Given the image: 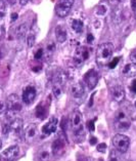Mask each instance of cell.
I'll use <instances>...</instances> for the list:
<instances>
[{
    "mask_svg": "<svg viewBox=\"0 0 136 161\" xmlns=\"http://www.w3.org/2000/svg\"><path fill=\"white\" fill-rule=\"evenodd\" d=\"M52 92H53V96L56 99H60L61 95H63V86L60 84H52Z\"/></svg>",
    "mask_w": 136,
    "mask_h": 161,
    "instance_id": "26",
    "label": "cell"
},
{
    "mask_svg": "<svg viewBox=\"0 0 136 161\" xmlns=\"http://www.w3.org/2000/svg\"><path fill=\"white\" fill-rule=\"evenodd\" d=\"M70 126L72 128L74 136L77 142H82L85 136L84 124H83V116L79 110H75L70 118Z\"/></svg>",
    "mask_w": 136,
    "mask_h": 161,
    "instance_id": "1",
    "label": "cell"
},
{
    "mask_svg": "<svg viewBox=\"0 0 136 161\" xmlns=\"http://www.w3.org/2000/svg\"><path fill=\"white\" fill-rule=\"evenodd\" d=\"M54 52H55V43L53 41H50L47 45H46V49L44 50V58L49 61L52 58Z\"/></svg>",
    "mask_w": 136,
    "mask_h": 161,
    "instance_id": "22",
    "label": "cell"
},
{
    "mask_svg": "<svg viewBox=\"0 0 136 161\" xmlns=\"http://www.w3.org/2000/svg\"><path fill=\"white\" fill-rule=\"evenodd\" d=\"M89 54H90V53H89V49L86 46H79L76 49L75 54H74V64L77 67L82 66L89 58Z\"/></svg>",
    "mask_w": 136,
    "mask_h": 161,
    "instance_id": "7",
    "label": "cell"
},
{
    "mask_svg": "<svg viewBox=\"0 0 136 161\" xmlns=\"http://www.w3.org/2000/svg\"><path fill=\"white\" fill-rule=\"evenodd\" d=\"M107 161H122L121 157H120V153L117 150H112L108 155Z\"/></svg>",
    "mask_w": 136,
    "mask_h": 161,
    "instance_id": "27",
    "label": "cell"
},
{
    "mask_svg": "<svg viewBox=\"0 0 136 161\" xmlns=\"http://www.w3.org/2000/svg\"><path fill=\"white\" fill-rule=\"evenodd\" d=\"M93 97H94V95L91 96V99H90V102H89V107H91L92 104H93Z\"/></svg>",
    "mask_w": 136,
    "mask_h": 161,
    "instance_id": "41",
    "label": "cell"
},
{
    "mask_svg": "<svg viewBox=\"0 0 136 161\" xmlns=\"http://www.w3.org/2000/svg\"><path fill=\"white\" fill-rule=\"evenodd\" d=\"M112 145L119 153H126L130 147V139L123 133H118L112 137Z\"/></svg>",
    "mask_w": 136,
    "mask_h": 161,
    "instance_id": "4",
    "label": "cell"
},
{
    "mask_svg": "<svg viewBox=\"0 0 136 161\" xmlns=\"http://www.w3.org/2000/svg\"><path fill=\"white\" fill-rule=\"evenodd\" d=\"M131 118L128 111L124 108L119 109L115 115V128L118 131H126L130 128Z\"/></svg>",
    "mask_w": 136,
    "mask_h": 161,
    "instance_id": "3",
    "label": "cell"
},
{
    "mask_svg": "<svg viewBox=\"0 0 136 161\" xmlns=\"http://www.w3.org/2000/svg\"><path fill=\"white\" fill-rule=\"evenodd\" d=\"M37 96V92L36 88L32 85H29L24 89L23 92V97H22V101L24 102L26 105H31L33 104V102L36 99Z\"/></svg>",
    "mask_w": 136,
    "mask_h": 161,
    "instance_id": "10",
    "label": "cell"
},
{
    "mask_svg": "<svg viewBox=\"0 0 136 161\" xmlns=\"http://www.w3.org/2000/svg\"><path fill=\"white\" fill-rule=\"evenodd\" d=\"M5 108H6V106H5V104H4V102L2 101L1 97H0V114H1L2 112H4Z\"/></svg>",
    "mask_w": 136,
    "mask_h": 161,
    "instance_id": "34",
    "label": "cell"
},
{
    "mask_svg": "<svg viewBox=\"0 0 136 161\" xmlns=\"http://www.w3.org/2000/svg\"><path fill=\"white\" fill-rule=\"evenodd\" d=\"M28 30H29V27H28V24H26V23L18 26L17 29H15V35H17L18 39H19V40L24 39L26 37Z\"/></svg>",
    "mask_w": 136,
    "mask_h": 161,
    "instance_id": "20",
    "label": "cell"
},
{
    "mask_svg": "<svg viewBox=\"0 0 136 161\" xmlns=\"http://www.w3.org/2000/svg\"><path fill=\"white\" fill-rule=\"evenodd\" d=\"M46 114H47V107L43 103H40L36 108V116L40 119H44Z\"/></svg>",
    "mask_w": 136,
    "mask_h": 161,
    "instance_id": "23",
    "label": "cell"
},
{
    "mask_svg": "<svg viewBox=\"0 0 136 161\" xmlns=\"http://www.w3.org/2000/svg\"><path fill=\"white\" fill-rule=\"evenodd\" d=\"M130 90H131V92H133V93H135V95H136V79H134L133 81L131 82Z\"/></svg>",
    "mask_w": 136,
    "mask_h": 161,
    "instance_id": "32",
    "label": "cell"
},
{
    "mask_svg": "<svg viewBox=\"0 0 136 161\" xmlns=\"http://www.w3.org/2000/svg\"><path fill=\"white\" fill-rule=\"evenodd\" d=\"M35 42H36V33H35L34 29H32L27 36V44H28L29 47H33L35 45Z\"/></svg>",
    "mask_w": 136,
    "mask_h": 161,
    "instance_id": "24",
    "label": "cell"
},
{
    "mask_svg": "<svg viewBox=\"0 0 136 161\" xmlns=\"http://www.w3.org/2000/svg\"><path fill=\"white\" fill-rule=\"evenodd\" d=\"M34 58L36 61H41V60H43L44 58V49L43 47H39L36 52H35L34 53Z\"/></svg>",
    "mask_w": 136,
    "mask_h": 161,
    "instance_id": "28",
    "label": "cell"
},
{
    "mask_svg": "<svg viewBox=\"0 0 136 161\" xmlns=\"http://www.w3.org/2000/svg\"><path fill=\"white\" fill-rule=\"evenodd\" d=\"M93 35L92 34H88L87 35V42H89V43H91L92 41H93Z\"/></svg>",
    "mask_w": 136,
    "mask_h": 161,
    "instance_id": "37",
    "label": "cell"
},
{
    "mask_svg": "<svg viewBox=\"0 0 136 161\" xmlns=\"http://www.w3.org/2000/svg\"><path fill=\"white\" fill-rule=\"evenodd\" d=\"M30 1H31V0H19V4L24 6V5H27V4H28V3H29Z\"/></svg>",
    "mask_w": 136,
    "mask_h": 161,
    "instance_id": "36",
    "label": "cell"
},
{
    "mask_svg": "<svg viewBox=\"0 0 136 161\" xmlns=\"http://www.w3.org/2000/svg\"><path fill=\"white\" fill-rule=\"evenodd\" d=\"M112 22H114L116 25L122 23V21H123V10H122L121 7H120V5L114 7V9H112Z\"/></svg>",
    "mask_w": 136,
    "mask_h": 161,
    "instance_id": "19",
    "label": "cell"
},
{
    "mask_svg": "<svg viewBox=\"0 0 136 161\" xmlns=\"http://www.w3.org/2000/svg\"><path fill=\"white\" fill-rule=\"evenodd\" d=\"M17 19H18V14H15V13H14V14H11V22H14Z\"/></svg>",
    "mask_w": 136,
    "mask_h": 161,
    "instance_id": "40",
    "label": "cell"
},
{
    "mask_svg": "<svg viewBox=\"0 0 136 161\" xmlns=\"http://www.w3.org/2000/svg\"><path fill=\"white\" fill-rule=\"evenodd\" d=\"M71 27L73 31L75 32L76 34H81L83 32V29H84V25H83V22L81 19H72L71 22Z\"/></svg>",
    "mask_w": 136,
    "mask_h": 161,
    "instance_id": "21",
    "label": "cell"
},
{
    "mask_svg": "<svg viewBox=\"0 0 136 161\" xmlns=\"http://www.w3.org/2000/svg\"><path fill=\"white\" fill-rule=\"evenodd\" d=\"M54 33H55V38L57 42L60 43H64L68 38V33H67V30L64 26L61 25H58L55 27V30H54Z\"/></svg>",
    "mask_w": 136,
    "mask_h": 161,
    "instance_id": "17",
    "label": "cell"
},
{
    "mask_svg": "<svg viewBox=\"0 0 136 161\" xmlns=\"http://www.w3.org/2000/svg\"><path fill=\"white\" fill-rule=\"evenodd\" d=\"M119 61H120V58H115L114 60H112L111 62H110V64H108L107 66L110 67L111 69H114L115 67L118 65V63H119Z\"/></svg>",
    "mask_w": 136,
    "mask_h": 161,
    "instance_id": "29",
    "label": "cell"
},
{
    "mask_svg": "<svg viewBox=\"0 0 136 161\" xmlns=\"http://www.w3.org/2000/svg\"><path fill=\"white\" fill-rule=\"evenodd\" d=\"M18 155H19V148L17 145H14V146H10L9 148L5 149L1 153V155H0V158L5 161H13L18 158Z\"/></svg>",
    "mask_w": 136,
    "mask_h": 161,
    "instance_id": "9",
    "label": "cell"
},
{
    "mask_svg": "<svg viewBox=\"0 0 136 161\" xmlns=\"http://www.w3.org/2000/svg\"><path fill=\"white\" fill-rule=\"evenodd\" d=\"M38 136V126L35 123H31L29 124L27 128L25 129V133H24V136H25V140L27 143H33L36 137Z\"/></svg>",
    "mask_w": 136,
    "mask_h": 161,
    "instance_id": "12",
    "label": "cell"
},
{
    "mask_svg": "<svg viewBox=\"0 0 136 161\" xmlns=\"http://www.w3.org/2000/svg\"><path fill=\"white\" fill-rule=\"evenodd\" d=\"M134 17H135V19H136V9L134 10Z\"/></svg>",
    "mask_w": 136,
    "mask_h": 161,
    "instance_id": "43",
    "label": "cell"
},
{
    "mask_svg": "<svg viewBox=\"0 0 136 161\" xmlns=\"http://www.w3.org/2000/svg\"><path fill=\"white\" fill-rule=\"evenodd\" d=\"M38 157L40 161H49L50 159V152L47 150V149H41L39 151V154Z\"/></svg>",
    "mask_w": 136,
    "mask_h": 161,
    "instance_id": "25",
    "label": "cell"
},
{
    "mask_svg": "<svg viewBox=\"0 0 136 161\" xmlns=\"http://www.w3.org/2000/svg\"><path fill=\"white\" fill-rule=\"evenodd\" d=\"M135 108H136V102H135Z\"/></svg>",
    "mask_w": 136,
    "mask_h": 161,
    "instance_id": "45",
    "label": "cell"
},
{
    "mask_svg": "<svg viewBox=\"0 0 136 161\" xmlns=\"http://www.w3.org/2000/svg\"><path fill=\"white\" fill-rule=\"evenodd\" d=\"M56 128H57V119L55 117H51L48 122L45 125H43V127H42V133H43L44 136H48L51 135V133L55 132Z\"/></svg>",
    "mask_w": 136,
    "mask_h": 161,
    "instance_id": "15",
    "label": "cell"
},
{
    "mask_svg": "<svg viewBox=\"0 0 136 161\" xmlns=\"http://www.w3.org/2000/svg\"><path fill=\"white\" fill-rule=\"evenodd\" d=\"M1 147H2V141L0 139V149H1Z\"/></svg>",
    "mask_w": 136,
    "mask_h": 161,
    "instance_id": "42",
    "label": "cell"
},
{
    "mask_svg": "<svg viewBox=\"0 0 136 161\" xmlns=\"http://www.w3.org/2000/svg\"><path fill=\"white\" fill-rule=\"evenodd\" d=\"M122 1H123V0H110V3L112 5H114V6H118Z\"/></svg>",
    "mask_w": 136,
    "mask_h": 161,
    "instance_id": "35",
    "label": "cell"
},
{
    "mask_svg": "<svg viewBox=\"0 0 136 161\" xmlns=\"http://www.w3.org/2000/svg\"><path fill=\"white\" fill-rule=\"evenodd\" d=\"M131 8L133 10L136 9V0H131Z\"/></svg>",
    "mask_w": 136,
    "mask_h": 161,
    "instance_id": "38",
    "label": "cell"
},
{
    "mask_svg": "<svg viewBox=\"0 0 136 161\" xmlns=\"http://www.w3.org/2000/svg\"><path fill=\"white\" fill-rule=\"evenodd\" d=\"M23 126H24V121L19 117H14L10 121V132H13L15 136H19L23 132Z\"/></svg>",
    "mask_w": 136,
    "mask_h": 161,
    "instance_id": "16",
    "label": "cell"
},
{
    "mask_svg": "<svg viewBox=\"0 0 136 161\" xmlns=\"http://www.w3.org/2000/svg\"><path fill=\"white\" fill-rule=\"evenodd\" d=\"M97 143V139L96 137H94V136H92L91 139H90V144L91 145H95Z\"/></svg>",
    "mask_w": 136,
    "mask_h": 161,
    "instance_id": "39",
    "label": "cell"
},
{
    "mask_svg": "<svg viewBox=\"0 0 136 161\" xmlns=\"http://www.w3.org/2000/svg\"><path fill=\"white\" fill-rule=\"evenodd\" d=\"M107 150V145L104 144V143H102V144H99L98 146H97V151L98 152H102L103 153L104 151Z\"/></svg>",
    "mask_w": 136,
    "mask_h": 161,
    "instance_id": "30",
    "label": "cell"
},
{
    "mask_svg": "<svg viewBox=\"0 0 136 161\" xmlns=\"http://www.w3.org/2000/svg\"><path fill=\"white\" fill-rule=\"evenodd\" d=\"M98 78L99 76L97 71H95L94 69H90L84 75V81L89 89H94L97 83H98Z\"/></svg>",
    "mask_w": 136,
    "mask_h": 161,
    "instance_id": "8",
    "label": "cell"
},
{
    "mask_svg": "<svg viewBox=\"0 0 136 161\" xmlns=\"http://www.w3.org/2000/svg\"><path fill=\"white\" fill-rule=\"evenodd\" d=\"M71 95L75 100L82 99L85 95V87L81 82H75L71 86Z\"/></svg>",
    "mask_w": 136,
    "mask_h": 161,
    "instance_id": "13",
    "label": "cell"
},
{
    "mask_svg": "<svg viewBox=\"0 0 136 161\" xmlns=\"http://www.w3.org/2000/svg\"><path fill=\"white\" fill-rule=\"evenodd\" d=\"M111 96L112 100L117 102V103H122L124 99H125V89H124L122 85L115 84L111 87Z\"/></svg>",
    "mask_w": 136,
    "mask_h": 161,
    "instance_id": "11",
    "label": "cell"
},
{
    "mask_svg": "<svg viewBox=\"0 0 136 161\" xmlns=\"http://www.w3.org/2000/svg\"><path fill=\"white\" fill-rule=\"evenodd\" d=\"M65 148V143L63 137H57L52 142L51 144V152L53 155L58 156L64 152Z\"/></svg>",
    "mask_w": 136,
    "mask_h": 161,
    "instance_id": "14",
    "label": "cell"
},
{
    "mask_svg": "<svg viewBox=\"0 0 136 161\" xmlns=\"http://www.w3.org/2000/svg\"><path fill=\"white\" fill-rule=\"evenodd\" d=\"M0 161H5V160H3V159H1V158H0Z\"/></svg>",
    "mask_w": 136,
    "mask_h": 161,
    "instance_id": "44",
    "label": "cell"
},
{
    "mask_svg": "<svg viewBox=\"0 0 136 161\" xmlns=\"http://www.w3.org/2000/svg\"><path fill=\"white\" fill-rule=\"evenodd\" d=\"M22 99L19 97L18 95L13 93L7 97L6 99V112L11 113V114H15L19 111H22L23 109V104H22Z\"/></svg>",
    "mask_w": 136,
    "mask_h": 161,
    "instance_id": "5",
    "label": "cell"
},
{
    "mask_svg": "<svg viewBox=\"0 0 136 161\" xmlns=\"http://www.w3.org/2000/svg\"><path fill=\"white\" fill-rule=\"evenodd\" d=\"M130 60L132 63H134L136 64V48H134L133 50L131 52V54H130Z\"/></svg>",
    "mask_w": 136,
    "mask_h": 161,
    "instance_id": "31",
    "label": "cell"
},
{
    "mask_svg": "<svg viewBox=\"0 0 136 161\" xmlns=\"http://www.w3.org/2000/svg\"><path fill=\"white\" fill-rule=\"evenodd\" d=\"M114 53V45L111 42H106L100 44L96 50V62L100 67L107 66L112 61Z\"/></svg>",
    "mask_w": 136,
    "mask_h": 161,
    "instance_id": "2",
    "label": "cell"
},
{
    "mask_svg": "<svg viewBox=\"0 0 136 161\" xmlns=\"http://www.w3.org/2000/svg\"><path fill=\"white\" fill-rule=\"evenodd\" d=\"M75 0H58L55 5V14L60 18L68 17Z\"/></svg>",
    "mask_w": 136,
    "mask_h": 161,
    "instance_id": "6",
    "label": "cell"
},
{
    "mask_svg": "<svg viewBox=\"0 0 136 161\" xmlns=\"http://www.w3.org/2000/svg\"><path fill=\"white\" fill-rule=\"evenodd\" d=\"M122 74L125 77H135L136 76V64L130 63L124 66L122 69Z\"/></svg>",
    "mask_w": 136,
    "mask_h": 161,
    "instance_id": "18",
    "label": "cell"
},
{
    "mask_svg": "<svg viewBox=\"0 0 136 161\" xmlns=\"http://www.w3.org/2000/svg\"><path fill=\"white\" fill-rule=\"evenodd\" d=\"M94 121L95 120H91V121H89L88 122V124H87V126H88V128H89V130L90 131H94Z\"/></svg>",
    "mask_w": 136,
    "mask_h": 161,
    "instance_id": "33",
    "label": "cell"
}]
</instances>
